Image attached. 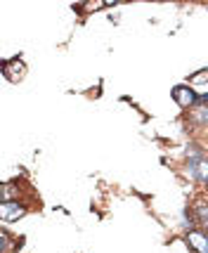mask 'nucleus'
Instances as JSON below:
<instances>
[{"label": "nucleus", "mask_w": 208, "mask_h": 253, "mask_svg": "<svg viewBox=\"0 0 208 253\" xmlns=\"http://www.w3.org/2000/svg\"><path fill=\"white\" fill-rule=\"evenodd\" d=\"M187 242L192 244V249L197 253H208V234L206 232H199V230L187 232Z\"/></svg>", "instance_id": "nucleus-3"}, {"label": "nucleus", "mask_w": 208, "mask_h": 253, "mask_svg": "<svg viewBox=\"0 0 208 253\" xmlns=\"http://www.w3.org/2000/svg\"><path fill=\"white\" fill-rule=\"evenodd\" d=\"M2 220H17L24 215V206L22 204H12V201H2V209H0Z\"/></svg>", "instance_id": "nucleus-4"}, {"label": "nucleus", "mask_w": 208, "mask_h": 253, "mask_svg": "<svg viewBox=\"0 0 208 253\" xmlns=\"http://www.w3.org/2000/svg\"><path fill=\"white\" fill-rule=\"evenodd\" d=\"M206 234H208V232H206Z\"/></svg>", "instance_id": "nucleus-7"}, {"label": "nucleus", "mask_w": 208, "mask_h": 253, "mask_svg": "<svg viewBox=\"0 0 208 253\" xmlns=\"http://www.w3.org/2000/svg\"><path fill=\"white\" fill-rule=\"evenodd\" d=\"M187 170H189V177L197 180V182H208V159L206 156L192 154L189 161H187Z\"/></svg>", "instance_id": "nucleus-1"}, {"label": "nucleus", "mask_w": 208, "mask_h": 253, "mask_svg": "<svg viewBox=\"0 0 208 253\" xmlns=\"http://www.w3.org/2000/svg\"><path fill=\"white\" fill-rule=\"evenodd\" d=\"M192 88H199L201 92H208V71H197L194 76L189 78Z\"/></svg>", "instance_id": "nucleus-5"}, {"label": "nucleus", "mask_w": 208, "mask_h": 253, "mask_svg": "<svg viewBox=\"0 0 208 253\" xmlns=\"http://www.w3.org/2000/svg\"><path fill=\"white\" fill-rule=\"evenodd\" d=\"M173 97H175V102L180 107H185V109L197 104V92H194L192 85H177V88H173Z\"/></svg>", "instance_id": "nucleus-2"}, {"label": "nucleus", "mask_w": 208, "mask_h": 253, "mask_svg": "<svg viewBox=\"0 0 208 253\" xmlns=\"http://www.w3.org/2000/svg\"><path fill=\"white\" fill-rule=\"evenodd\" d=\"M194 121L197 123H208V104H204L201 109L194 111Z\"/></svg>", "instance_id": "nucleus-6"}]
</instances>
